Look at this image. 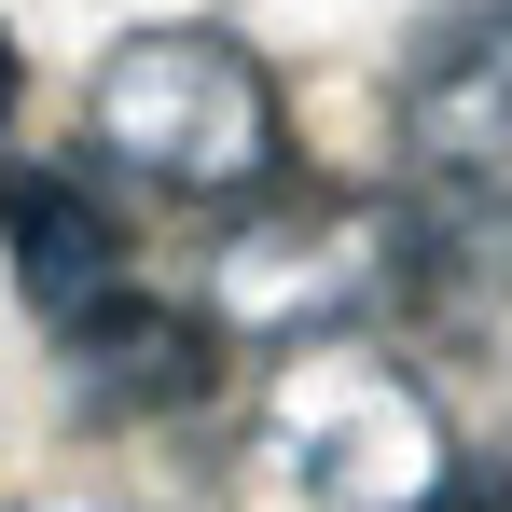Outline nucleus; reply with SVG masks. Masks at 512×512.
I'll return each instance as SVG.
<instances>
[{
    "label": "nucleus",
    "instance_id": "obj_1",
    "mask_svg": "<svg viewBox=\"0 0 512 512\" xmlns=\"http://www.w3.org/2000/svg\"><path fill=\"white\" fill-rule=\"evenodd\" d=\"M84 153L125 194L167 208H236L263 180H291V97L263 70L250 28L222 14H153L84 70Z\"/></svg>",
    "mask_w": 512,
    "mask_h": 512
},
{
    "label": "nucleus",
    "instance_id": "obj_2",
    "mask_svg": "<svg viewBox=\"0 0 512 512\" xmlns=\"http://www.w3.org/2000/svg\"><path fill=\"white\" fill-rule=\"evenodd\" d=\"M250 457L305 512H443V485H457V416H443V388H429L374 319H346V333L263 346Z\"/></svg>",
    "mask_w": 512,
    "mask_h": 512
},
{
    "label": "nucleus",
    "instance_id": "obj_3",
    "mask_svg": "<svg viewBox=\"0 0 512 512\" xmlns=\"http://www.w3.org/2000/svg\"><path fill=\"white\" fill-rule=\"evenodd\" d=\"M208 319L236 346H291V333L374 319V208H319L291 180L236 194V222L208 250Z\"/></svg>",
    "mask_w": 512,
    "mask_h": 512
},
{
    "label": "nucleus",
    "instance_id": "obj_4",
    "mask_svg": "<svg viewBox=\"0 0 512 512\" xmlns=\"http://www.w3.org/2000/svg\"><path fill=\"white\" fill-rule=\"evenodd\" d=\"M374 319L512 333V167H457V180L374 194Z\"/></svg>",
    "mask_w": 512,
    "mask_h": 512
},
{
    "label": "nucleus",
    "instance_id": "obj_5",
    "mask_svg": "<svg viewBox=\"0 0 512 512\" xmlns=\"http://www.w3.org/2000/svg\"><path fill=\"white\" fill-rule=\"evenodd\" d=\"M388 139L416 180L512 167V0H429L388 42Z\"/></svg>",
    "mask_w": 512,
    "mask_h": 512
},
{
    "label": "nucleus",
    "instance_id": "obj_6",
    "mask_svg": "<svg viewBox=\"0 0 512 512\" xmlns=\"http://www.w3.org/2000/svg\"><path fill=\"white\" fill-rule=\"evenodd\" d=\"M42 346H56V388H70L84 429H153V416H194L222 388V319L208 305H153L139 277L97 291L84 319H56Z\"/></svg>",
    "mask_w": 512,
    "mask_h": 512
},
{
    "label": "nucleus",
    "instance_id": "obj_7",
    "mask_svg": "<svg viewBox=\"0 0 512 512\" xmlns=\"http://www.w3.org/2000/svg\"><path fill=\"white\" fill-rule=\"evenodd\" d=\"M0 263L28 291V319H84L97 291H125V208H97L84 167H0Z\"/></svg>",
    "mask_w": 512,
    "mask_h": 512
},
{
    "label": "nucleus",
    "instance_id": "obj_8",
    "mask_svg": "<svg viewBox=\"0 0 512 512\" xmlns=\"http://www.w3.org/2000/svg\"><path fill=\"white\" fill-rule=\"evenodd\" d=\"M443 512H512V443H457V485Z\"/></svg>",
    "mask_w": 512,
    "mask_h": 512
},
{
    "label": "nucleus",
    "instance_id": "obj_9",
    "mask_svg": "<svg viewBox=\"0 0 512 512\" xmlns=\"http://www.w3.org/2000/svg\"><path fill=\"white\" fill-rule=\"evenodd\" d=\"M14 97H28V56H14V28H0V125H14Z\"/></svg>",
    "mask_w": 512,
    "mask_h": 512
}]
</instances>
